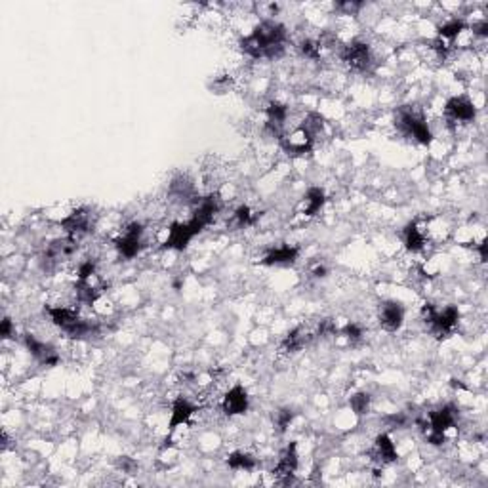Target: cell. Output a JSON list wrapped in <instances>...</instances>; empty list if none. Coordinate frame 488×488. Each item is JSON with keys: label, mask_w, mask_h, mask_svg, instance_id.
<instances>
[{"label": "cell", "mask_w": 488, "mask_h": 488, "mask_svg": "<svg viewBox=\"0 0 488 488\" xmlns=\"http://www.w3.org/2000/svg\"><path fill=\"white\" fill-rule=\"evenodd\" d=\"M284 44H286V29L277 21H262L259 25L240 40V48L242 51L259 60V58H279L284 51Z\"/></svg>", "instance_id": "6da1fadb"}, {"label": "cell", "mask_w": 488, "mask_h": 488, "mask_svg": "<svg viewBox=\"0 0 488 488\" xmlns=\"http://www.w3.org/2000/svg\"><path fill=\"white\" fill-rule=\"evenodd\" d=\"M46 311L50 315L51 323L73 340H92L100 334V325L80 317L77 309L60 305V307H48Z\"/></svg>", "instance_id": "7a4b0ae2"}, {"label": "cell", "mask_w": 488, "mask_h": 488, "mask_svg": "<svg viewBox=\"0 0 488 488\" xmlns=\"http://www.w3.org/2000/svg\"><path fill=\"white\" fill-rule=\"evenodd\" d=\"M395 124L404 137H410L421 146H429L431 139H433V134L428 126V120L423 117V113L416 107H401L397 113V122Z\"/></svg>", "instance_id": "3957f363"}, {"label": "cell", "mask_w": 488, "mask_h": 488, "mask_svg": "<svg viewBox=\"0 0 488 488\" xmlns=\"http://www.w3.org/2000/svg\"><path fill=\"white\" fill-rule=\"evenodd\" d=\"M421 321L428 325L431 334L435 338H446V336L454 332L456 325L460 321V311L454 305H448L443 311H439V309H435V305L426 303L421 307Z\"/></svg>", "instance_id": "277c9868"}, {"label": "cell", "mask_w": 488, "mask_h": 488, "mask_svg": "<svg viewBox=\"0 0 488 488\" xmlns=\"http://www.w3.org/2000/svg\"><path fill=\"white\" fill-rule=\"evenodd\" d=\"M456 418H458V410L452 404L441 406L437 410L429 412L428 421L421 423L423 428H428V443L431 445H443L446 441V431L456 426Z\"/></svg>", "instance_id": "5b68a950"}, {"label": "cell", "mask_w": 488, "mask_h": 488, "mask_svg": "<svg viewBox=\"0 0 488 488\" xmlns=\"http://www.w3.org/2000/svg\"><path fill=\"white\" fill-rule=\"evenodd\" d=\"M342 60L355 73H367L374 65L372 50H370L369 44L362 43V40H353L347 46H343Z\"/></svg>", "instance_id": "8992f818"}, {"label": "cell", "mask_w": 488, "mask_h": 488, "mask_svg": "<svg viewBox=\"0 0 488 488\" xmlns=\"http://www.w3.org/2000/svg\"><path fill=\"white\" fill-rule=\"evenodd\" d=\"M477 115L475 103L467 95H456L450 97L445 105V117L450 124H465L472 122Z\"/></svg>", "instance_id": "52a82bcc"}, {"label": "cell", "mask_w": 488, "mask_h": 488, "mask_svg": "<svg viewBox=\"0 0 488 488\" xmlns=\"http://www.w3.org/2000/svg\"><path fill=\"white\" fill-rule=\"evenodd\" d=\"M143 244V225L141 223H130L128 227L122 231L119 239L115 240V246L119 250L120 256L134 257L141 250Z\"/></svg>", "instance_id": "ba28073f"}, {"label": "cell", "mask_w": 488, "mask_h": 488, "mask_svg": "<svg viewBox=\"0 0 488 488\" xmlns=\"http://www.w3.org/2000/svg\"><path fill=\"white\" fill-rule=\"evenodd\" d=\"M298 465H300V460H298V446L296 443H290L283 450V454L279 458V462L275 465V477L279 479V483L283 485H290L294 475L298 472Z\"/></svg>", "instance_id": "9c48e42d"}, {"label": "cell", "mask_w": 488, "mask_h": 488, "mask_svg": "<svg viewBox=\"0 0 488 488\" xmlns=\"http://www.w3.org/2000/svg\"><path fill=\"white\" fill-rule=\"evenodd\" d=\"M198 229L191 222L174 223L168 231V237L164 240V248L170 250H183L187 248L189 242L198 235Z\"/></svg>", "instance_id": "30bf717a"}, {"label": "cell", "mask_w": 488, "mask_h": 488, "mask_svg": "<svg viewBox=\"0 0 488 488\" xmlns=\"http://www.w3.org/2000/svg\"><path fill=\"white\" fill-rule=\"evenodd\" d=\"M90 225H92V214L86 208H78L61 220V229L67 233V237L75 240L90 231Z\"/></svg>", "instance_id": "8fae6325"}, {"label": "cell", "mask_w": 488, "mask_h": 488, "mask_svg": "<svg viewBox=\"0 0 488 488\" xmlns=\"http://www.w3.org/2000/svg\"><path fill=\"white\" fill-rule=\"evenodd\" d=\"M220 208H222V205H220V198L214 197V195H210V197L198 200L197 210L193 212V216H191V220H189V222L193 223L198 231H202L205 227H208L210 223L214 222V218L218 216V212H220Z\"/></svg>", "instance_id": "7c38bea8"}, {"label": "cell", "mask_w": 488, "mask_h": 488, "mask_svg": "<svg viewBox=\"0 0 488 488\" xmlns=\"http://www.w3.org/2000/svg\"><path fill=\"white\" fill-rule=\"evenodd\" d=\"M404 323V307L399 301H386L380 307V326L387 332H397Z\"/></svg>", "instance_id": "4fadbf2b"}, {"label": "cell", "mask_w": 488, "mask_h": 488, "mask_svg": "<svg viewBox=\"0 0 488 488\" xmlns=\"http://www.w3.org/2000/svg\"><path fill=\"white\" fill-rule=\"evenodd\" d=\"M25 345H27V349H29V353H31V355H33L34 359L38 360L40 364H44V367H56V364L60 362L58 351L51 347L50 343L36 340L33 334L25 336Z\"/></svg>", "instance_id": "5bb4252c"}, {"label": "cell", "mask_w": 488, "mask_h": 488, "mask_svg": "<svg viewBox=\"0 0 488 488\" xmlns=\"http://www.w3.org/2000/svg\"><path fill=\"white\" fill-rule=\"evenodd\" d=\"M222 408L227 416L244 414V412L248 410V393H246V389L242 386L231 387V389L225 393V397H223Z\"/></svg>", "instance_id": "9a60e30c"}, {"label": "cell", "mask_w": 488, "mask_h": 488, "mask_svg": "<svg viewBox=\"0 0 488 488\" xmlns=\"http://www.w3.org/2000/svg\"><path fill=\"white\" fill-rule=\"evenodd\" d=\"M317 330H309L307 326H298L294 328L290 334L284 338L283 351L284 353H296L303 349L305 345L313 342V338H317Z\"/></svg>", "instance_id": "2e32d148"}, {"label": "cell", "mask_w": 488, "mask_h": 488, "mask_svg": "<svg viewBox=\"0 0 488 488\" xmlns=\"http://www.w3.org/2000/svg\"><path fill=\"white\" fill-rule=\"evenodd\" d=\"M372 458L380 465H387V463H393L397 460V448H395V443L389 435H386V433L377 435L374 446H372Z\"/></svg>", "instance_id": "e0dca14e"}, {"label": "cell", "mask_w": 488, "mask_h": 488, "mask_svg": "<svg viewBox=\"0 0 488 488\" xmlns=\"http://www.w3.org/2000/svg\"><path fill=\"white\" fill-rule=\"evenodd\" d=\"M195 412H197V406H195V404L189 403L185 397H178V399L174 401V404H172L170 433H174V431L180 428V426H183V423H187Z\"/></svg>", "instance_id": "ac0fdd59"}, {"label": "cell", "mask_w": 488, "mask_h": 488, "mask_svg": "<svg viewBox=\"0 0 488 488\" xmlns=\"http://www.w3.org/2000/svg\"><path fill=\"white\" fill-rule=\"evenodd\" d=\"M300 250L296 246H279L273 248L266 257H264V266H290L298 259Z\"/></svg>", "instance_id": "d6986e66"}, {"label": "cell", "mask_w": 488, "mask_h": 488, "mask_svg": "<svg viewBox=\"0 0 488 488\" xmlns=\"http://www.w3.org/2000/svg\"><path fill=\"white\" fill-rule=\"evenodd\" d=\"M403 240H404V246L410 250V252H420V250H423V246H426V237H423V233H421V229L418 227V223H408L406 227H404L403 231Z\"/></svg>", "instance_id": "ffe728a7"}, {"label": "cell", "mask_w": 488, "mask_h": 488, "mask_svg": "<svg viewBox=\"0 0 488 488\" xmlns=\"http://www.w3.org/2000/svg\"><path fill=\"white\" fill-rule=\"evenodd\" d=\"M325 191L321 187H311L305 193V198H303V214L305 216H315L323 208L325 205Z\"/></svg>", "instance_id": "44dd1931"}, {"label": "cell", "mask_w": 488, "mask_h": 488, "mask_svg": "<svg viewBox=\"0 0 488 488\" xmlns=\"http://www.w3.org/2000/svg\"><path fill=\"white\" fill-rule=\"evenodd\" d=\"M227 465L231 467L233 472H252V469H256L257 460L254 456L246 454V452H233L227 458Z\"/></svg>", "instance_id": "7402d4cb"}, {"label": "cell", "mask_w": 488, "mask_h": 488, "mask_svg": "<svg viewBox=\"0 0 488 488\" xmlns=\"http://www.w3.org/2000/svg\"><path fill=\"white\" fill-rule=\"evenodd\" d=\"M465 23H463L462 19H450V21H446L445 25H441V29H439V38L441 40H454L458 34L462 33V31H465Z\"/></svg>", "instance_id": "603a6c76"}, {"label": "cell", "mask_w": 488, "mask_h": 488, "mask_svg": "<svg viewBox=\"0 0 488 488\" xmlns=\"http://www.w3.org/2000/svg\"><path fill=\"white\" fill-rule=\"evenodd\" d=\"M351 410L357 414V416H364L369 414L370 410V395L369 393H355L351 397Z\"/></svg>", "instance_id": "cb8c5ba5"}, {"label": "cell", "mask_w": 488, "mask_h": 488, "mask_svg": "<svg viewBox=\"0 0 488 488\" xmlns=\"http://www.w3.org/2000/svg\"><path fill=\"white\" fill-rule=\"evenodd\" d=\"M292 420H294V412H292L290 408H283V410H277L273 414L275 429H277L279 433H284L292 423Z\"/></svg>", "instance_id": "d4e9b609"}, {"label": "cell", "mask_w": 488, "mask_h": 488, "mask_svg": "<svg viewBox=\"0 0 488 488\" xmlns=\"http://www.w3.org/2000/svg\"><path fill=\"white\" fill-rule=\"evenodd\" d=\"M321 50H323V46H321L317 40H311V38H307V40H303V43L300 44L301 56L307 58V60H318V58H321Z\"/></svg>", "instance_id": "484cf974"}, {"label": "cell", "mask_w": 488, "mask_h": 488, "mask_svg": "<svg viewBox=\"0 0 488 488\" xmlns=\"http://www.w3.org/2000/svg\"><path fill=\"white\" fill-rule=\"evenodd\" d=\"M233 225H237V227H246V225H250V223L254 222V216H252V210H250L248 206H240L239 210L233 214Z\"/></svg>", "instance_id": "4316f807"}, {"label": "cell", "mask_w": 488, "mask_h": 488, "mask_svg": "<svg viewBox=\"0 0 488 488\" xmlns=\"http://www.w3.org/2000/svg\"><path fill=\"white\" fill-rule=\"evenodd\" d=\"M342 334L349 340V342H359L360 338H362V330H360L359 325H355V323H349V325H345L342 328Z\"/></svg>", "instance_id": "83f0119b"}, {"label": "cell", "mask_w": 488, "mask_h": 488, "mask_svg": "<svg viewBox=\"0 0 488 488\" xmlns=\"http://www.w3.org/2000/svg\"><path fill=\"white\" fill-rule=\"evenodd\" d=\"M95 275V264L92 259H88L78 267V281H90Z\"/></svg>", "instance_id": "f1b7e54d"}, {"label": "cell", "mask_w": 488, "mask_h": 488, "mask_svg": "<svg viewBox=\"0 0 488 488\" xmlns=\"http://www.w3.org/2000/svg\"><path fill=\"white\" fill-rule=\"evenodd\" d=\"M362 6H364L362 2H342V4H338V10L343 12L345 16H355Z\"/></svg>", "instance_id": "f546056e"}, {"label": "cell", "mask_w": 488, "mask_h": 488, "mask_svg": "<svg viewBox=\"0 0 488 488\" xmlns=\"http://www.w3.org/2000/svg\"><path fill=\"white\" fill-rule=\"evenodd\" d=\"M12 330H14V326H12V321H10L8 317L2 321V326H0V336L4 338V340H8L10 336H12Z\"/></svg>", "instance_id": "4dcf8cb0"}, {"label": "cell", "mask_w": 488, "mask_h": 488, "mask_svg": "<svg viewBox=\"0 0 488 488\" xmlns=\"http://www.w3.org/2000/svg\"><path fill=\"white\" fill-rule=\"evenodd\" d=\"M229 86H231V80H229V78H223V82L222 80H216L214 90L218 92V94H223V92L229 90Z\"/></svg>", "instance_id": "1f68e13d"}, {"label": "cell", "mask_w": 488, "mask_h": 488, "mask_svg": "<svg viewBox=\"0 0 488 488\" xmlns=\"http://www.w3.org/2000/svg\"><path fill=\"white\" fill-rule=\"evenodd\" d=\"M119 467L120 469H124L126 473H132L136 469V463L132 462L130 458H122V460H119Z\"/></svg>", "instance_id": "d6a6232c"}, {"label": "cell", "mask_w": 488, "mask_h": 488, "mask_svg": "<svg viewBox=\"0 0 488 488\" xmlns=\"http://www.w3.org/2000/svg\"><path fill=\"white\" fill-rule=\"evenodd\" d=\"M473 33L479 34V36H487L488 34V23L483 19L480 23H477V25L473 27Z\"/></svg>", "instance_id": "836d02e7"}, {"label": "cell", "mask_w": 488, "mask_h": 488, "mask_svg": "<svg viewBox=\"0 0 488 488\" xmlns=\"http://www.w3.org/2000/svg\"><path fill=\"white\" fill-rule=\"evenodd\" d=\"M313 275H315V277H325V275H326V267L318 266L317 269L313 271Z\"/></svg>", "instance_id": "e575fe53"}]
</instances>
